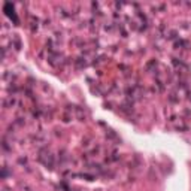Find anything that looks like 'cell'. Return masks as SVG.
<instances>
[{"instance_id":"6da1fadb","label":"cell","mask_w":191,"mask_h":191,"mask_svg":"<svg viewBox=\"0 0 191 191\" xmlns=\"http://www.w3.org/2000/svg\"><path fill=\"white\" fill-rule=\"evenodd\" d=\"M76 114H78V118H79L81 121L85 120V114L82 112V109H81V108H76Z\"/></svg>"}]
</instances>
